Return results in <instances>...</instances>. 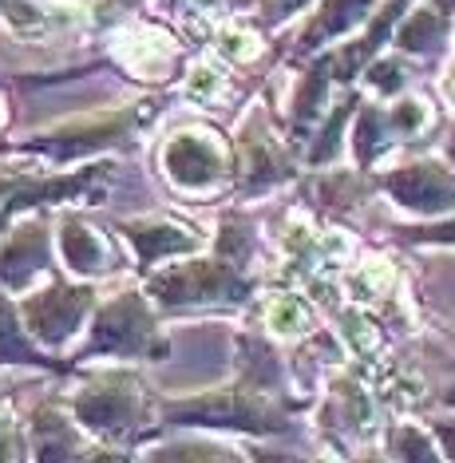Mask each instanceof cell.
Wrapping results in <instances>:
<instances>
[{
    "instance_id": "cell-7",
    "label": "cell",
    "mask_w": 455,
    "mask_h": 463,
    "mask_svg": "<svg viewBox=\"0 0 455 463\" xmlns=\"http://www.w3.org/2000/svg\"><path fill=\"white\" fill-rule=\"evenodd\" d=\"M175 420H198V424H230V428H250V431H278V428H285L281 416H270L266 408L250 404V400H242V396L198 400V404L178 408Z\"/></svg>"
},
{
    "instance_id": "cell-22",
    "label": "cell",
    "mask_w": 455,
    "mask_h": 463,
    "mask_svg": "<svg viewBox=\"0 0 455 463\" xmlns=\"http://www.w3.org/2000/svg\"><path fill=\"white\" fill-rule=\"evenodd\" d=\"M218 48H222V56H230V60H253L258 56V40L246 36L242 28H222Z\"/></svg>"
},
{
    "instance_id": "cell-1",
    "label": "cell",
    "mask_w": 455,
    "mask_h": 463,
    "mask_svg": "<svg viewBox=\"0 0 455 463\" xmlns=\"http://www.w3.org/2000/svg\"><path fill=\"white\" fill-rule=\"evenodd\" d=\"M163 166L183 191H210L226 175V151L203 131H183L166 143Z\"/></svg>"
},
{
    "instance_id": "cell-8",
    "label": "cell",
    "mask_w": 455,
    "mask_h": 463,
    "mask_svg": "<svg viewBox=\"0 0 455 463\" xmlns=\"http://www.w3.org/2000/svg\"><path fill=\"white\" fill-rule=\"evenodd\" d=\"M44 230H24L0 250V281H8V289H24L40 269H44Z\"/></svg>"
},
{
    "instance_id": "cell-26",
    "label": "cell",
    "mask_w": 455,
    "mask_h": 463,
    "mask_svg": "<svg viewBox=\"0 0 455 463\" xmlns=\"http://www.w3.org/2000/svg\"><path fill=\"white\" fill-rule=\"evenodd\" d=\"M345 333H348V341H353V345H356V349H361V353H373L376 345H380L376 329H373V325H368L365 317H356V313H353V317L345 321Z\"/></svg>"
},
{
    "instance_id": "cell-4",
    "label": "cell",
    "mask_w": 455,
    "mask_h": 463,
    "mask_svg": "<svg viewBox=\"0 0 455 463\" xmlns=\"http://www.w3.org/2000/svg\"><path fill=\"white\" fill-rule=\"evenodd\" d=\"M151 336V313L143 309L139 298H119L103 309L95 325L91 349L95 353H139Z\"/></svg>"
},
{
    "instance_id": "cell-21",
    "label": "cell",
    "mask_w": 455,
    "mask_h": 463,
    "mask_svg": "<svg viewBox=\"0 0 455 463\" xmlns=\"http://www.w3.org/2000/svg\"><path fill=\"white\" fill-rule=\"evenodd\" d=\"M408 71L404 64H396V60H380V64L368 68V83H373L376 91H384V96H396L400 88H404Z\"/></svg>"
},
{
    "instance_id": "cell-28",
    "label": "cell",
    "mask_w": 455,
    "mask_h": 463,
    "mask_svg": "<svg viewBox=\"0 0 455 463\" xmlns=\"http://www.w3.org/2000/svg\"><path fill=\"white\" fill-rule=\"evenodd\" d=\"M298 5H301V0H278V5H273V16H285L289 8H298Z\"/></svg>"
},
{
    "instance_id": "cell-11",
    "label": "cell",
    "mask_w": 455,
    "mask_h": 463,
    "mask_svg": "<svg viewBox=\"0 0 455 463\" xmlns=\"http://www.w3.org/2000/svg\"><path fill=\"white\" fill-rule=\"evenodd\" d=\"M63 258L76 273H100L108 266V246L83 222H68L63 226Z\"/></svg>"
},
{
    "instance_id": "cell-9",
    "label": "cell",
    "mask_w": 455,
    "mask_h": 463,
    "mask_svg": "<svg viewBox=\"0 0 455 463\" xmlns=\"http://www.w3.org/2000/svg\"><path fill=\"white\" fill-rule=\"evenodd\" d=\"M123 234L131 238L135 254L143 261H155V258H166V254H186L194 250V234L178 230L171 222H127Z\"/></svg>"
},
{
    "instance_id": "cell-27",
    "label": "cell",
    "mask_w": 455,
    "mask_h": 463,
    "mask_svg": "<svg viewBox=\"0 0 455 463\" xmlns=\"http://www.w3.org/2000/svg\"><path fill=\"white\" fill-rule=\"evenodd\" d=\"M424 238H431V241H451V246H455V222H448V226H431V230H424Z\"/></svg>"
},
{
    "instance_id": "cell-23",
    "label": "cell",
    "mask_w": 455,
    "mask_h": 463,
    "mask_svg": "<svg viewBox=\"0 0 455 463\" xmlns=\"http://www.w3.org/2000/svg\"><path fill=\"white\" fill-rule=\"evenodd\" d=\"M393 456H400V459H436V451L428 448V436H424V431L404 428V431H396Z\"/></svg>"
},
{
    "instance_id": "cell-15",
    "label": "cell",
    "mask_w": 455,
    "mask_h": 463,
    "mask_svg": "<svg viewBox=\"0 0 455 463\" xmlns=\"http://www.w3.org/2000/svg\"><path fill=\"white\" fill-rule=\"evenodd\" d=\"M281 175H285V166L273 159L266 146H258V139H250V146H246V191H258V186L278 183Z\"/></svg>"
},
{
    "instance_id": "cell-19",
    "label": "cell",
    "mask_w": 455,
    "mask_h": 463,
    "mask_svg": "<svg viewBox=\"0 0 455 463\" xmlns=\"http://www.w3.org/2000/svg\"><path fill=\"white\" fill-rule=\"evenodd\" d=\"M388 281H393V269H388L384 261H373V266H365V269L353 278V298L373 301V298H380V293H384Z\"/></svg>"
},
{
    "instance_id": "cell-29",
    "label": "cell",
    "mask_w": 455,
    "mask_h": 463,
    "mask_svg": "<svg viewBox=\"0 0 455 463\" xmlns=\"http://www.w3.org/2000/svg\"><path fill=\"white\" fill-rule=\"evenodd\" d=\"M5 436H8V424H5V416H0V444H8Z\"/></svg>"
},
{
    "instance_id": "cell-32",
    "label": "cell",
    "mask_w": 455,
    "mask_h": 463,
    "mask_svg": "<svg viewBox=\"0 0 455 463\" xmlns=\"http://www.w3.org/2000/svg\"><path fill=\"white\" fill-rule=\"evenodd\" d=\"M0 119H5V108H0Z\"/></svg>"
},
{
    "instance_id": "cell-12",
    "label": "cell",
    "mask_w": 455,
    "mask_h": 463,
    "mask_svg": "<svg viewBox=\"0 0 455 463\" xmlns=\"http://www.w3.org/2000/svg\"><path fill=\"white\" fill-rule=\"evenodd\" d=\"M404 8H408V0H393V5H388V8H384V13H380V20H376V24H373V33H368V36H365V40H361V44H356V48H348V52H345V56H341V60H333V64H341V68H337V71H341V76H353V71H356V68H361V60L368 56V52H376V44H380V40H384L388 33H393L396 16H400V13H404Z\"/></svg>"
},
{
    "instance_id": "cell-3",
    "label": "cell",
    "mask_w": 455,
    "mask_h": 463,
    "mask_svg": "<svg viewBox=\"0 0 455 463\" xmlns=\"http://www.w3.org/2000/svg\"><path fill=\"white\" fill-rule=\"evenodd\" d=\"M384 186L393 191V198L400 206L420 210V214L455 210V178L443 175L440 166H431V163H420V166H408V171L388 175Z\"/></svg>"
},
{
    "instance_id": "cell-25",
    "label": "cell",
    "mask_w": 455,
    "mask_h": 463,
    "mask_svg": "<svg viewBox=\"0 0 455 463\" xmlns=\"http://www.w3.org/2000/svg\"><path fill=\"white\" fill-rule=\"evenodd\" d=\"M222 96V76L214 68H198L194 76H190V99H203V103H210V99H218Z\"/></svg>"
},
{
    "instance_id": "cell-6",
    "label": "cell",
    "mask_w": 455,
    "mask_h": 463,
    "mask_svg": "<svg viewBox=\"0 0 455 463\" xmlns=\"http://www.w3.org/2000/svg\"><path fill=\"white\" fill-rule=\"evenodd\" d=\"M88 301H91L88 289L56 286V289H48L44 298H36L28 305V321H32V329H36L40 341L60 345V341H68V336L80 329Z\"/></svg>"
},
{
    "instance_id": "cell-13",
    "label": "cell",
    "mask_w": 455,
    "mask_h": 463,
    "mask_svg": "<svg viewBox=\"0 0 455 463\" xmlns=\"http://www.w3.org/2000/svg\"><path fill=\"white\" fill-rule=\"evenodd\" d=\"M71 444H76V436H71L68 424L56 412L36 416V456L40 459H68Z\"/></svg>"
},
{
    "instance_id": "cell-24",
    "label": "cell",
    "mask_w": 455,
    "mask_h": 463,
    "mask_svg": "<svg viewBox=\"0 0 455 463\" xmlns=\"http://www.w3.org/2000/svg\"><path fill=\"white\" fill-rule=\"evenodd\" d=\"M218 254H222V261H246V254H250V234L242 226H226L222 230V238H218Z\"/></svg>"
},
{
    "instance_id": "cell-14",
    "label": "cell",
    "mask_w": 455,
    "mask_h": 463,
    "mask_svg": "<svg viewBox=\"0 0 455 463\" xmlns=\"http://www.w3.org/2000/svg\"><path fill=\"white\" fill-rule=\"evenodd\" d=\"M270 329L278 336H301L313 329V309L301 298H278L270 309Z\"/></svg>"
},
{
    "instance_id": "cell-31",
    "label": "cell",
    "mask_w": 455,
    "mask_h": 463,
    "mask_svg": "<svg viewBox=\"0 0 455 463\" xmlns=\"http://www.w3.org/2000/svg\"><path fill=\"white\" fill-rule=\"evenodd\" d=\"M451 159H455V139H451Z\"/></svg>"
},
{
    "instance_id": "cell-20",
    "label": "cell",
    "mask_w": 455,
    "mask_h": 463,
    "mask_svg": "<svg viewBox=\"0 0 455 463\" xmlns=\"http://www.w3.org/2000/svg\"><path fill=\"white\" fill-rule=\"evenodd\" d=\"M388 123H393L400 135H416V131H424V123H428V108L420 99H404L388 111Z\"/></svg>"
},
{
    "instance_id": "cell-5",
    "label": "cell",
    "mask_w": 455,
    "mask_h": 463,
    "mask_svg": "<svg viewBox=\"0 0 455 463\" xmlns=\"http://www.w3.org/2000/svg\"><path fill=\"white\" fill-rule=\"evenodd\" d=\"M76 412L83 424H91L95 431H123L139 416V392L123 381V376H108L103 384L88 388L76 400Z\"/></svg>"
},
{
    "instance_id": "cell-10",
    "label": "cell",
    "mask_w": 455,
    "mask_h": 463,
    "mask_svg": "<svg viewBox=\"0 0 455 463\" xmlns=\"http://www.w3.org/2000/svg\"><path fill=\"white\" fill-rule=\"evenodd\" d=\"M373 5H376V0H325L321 16L309 24L305 48H317V44H325V40H333V36L353 33V28L361 24L368 13H373Z\"/></svg>"
},
{
    "instance_id": "cell-16",
    "label": "cell",
    "mask_w": 455,
    "mask_h": 463,
    "mask_svg": "<svg viewBox=\"0 0 455 463\" xmlns=\"http://www.w3.org/2000/svg\"><path fill=\"white\" fill-rule=\"evenodd\" d=\"M440 16L436 13H420V16H412L404 28H400V48H408V52H431L440 44Z\"/></svg>"
},
{
    "instance_id": "cell-30",
    "label": "cell",
    "mask_w": 455,
    "mask_h": 463,
    "mask_svg": "<svg viewBox=\"0 0 455 463\" xmlns=\"http://www.w3.org/2000/svg\"><path fill=\"white\" fill-rule=\"evenodd\" d=\"M443 439H455V428H443Z\"/></svg>"
},
{
    "instance_id": "cell-17",
    "label": "cell",
    "mask_w": 455,
    "mask_h": 463,
    "mask_svg": "<svg viewBox=\"0 0 455 463\" xmlns=\"http://www.w3.org/2000/svg\"><path fill=\"white\" fill-rule=\"evenodd\" d=\"M0 356H8V361H28V364H36V361H40V356L28 349L24 336H20L16 313L5 305V298H0Z\"/></svg>"
},
{
    "instance_id": "cell-2",
    "label": "cell",
    "mask_w": 455,
    "mask_h": 463,
    "mask_svg": "<svg viewBox=\"0 0 455 463\" xmlns=\"http://www.w3.org/2000/svg\"><path fill=\"white\" fill-rule=\"evenodd\" d=\"M155 293L171 305H186V301H238L246 286L234 278L230 266H178L163 278H155Z\"/></svg>"
},
{
    "instance_id": "cell-18",
    "label": "cell",
    "mask_w": 455,
    "mask_h": 463,
    "mask_svg": "<svg viewBox=\"0 0 455 463\" xmlns=\"http://www.w3.org/2000/svg\"><path fill=\"white\" fill-rule=\"evenodd\" d=\"M380 115L376 111H365L361 119H356V128H353V143H356V159L368 163V159H376V151L388 143V128H380Z\"/></svg>"
}]
</instances>
